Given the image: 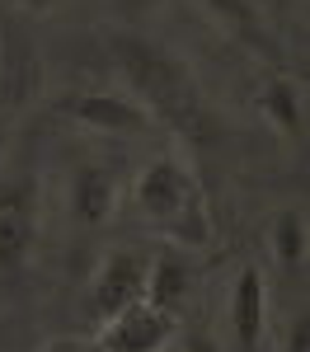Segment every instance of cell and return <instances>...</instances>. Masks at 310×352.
Returning a JSON list of instances; mask_svg holds the SVG:
<instances>
[{"mask_svg": "<svg viewBox=\"0 0 310 352\" xmlns=\"http://www.w3.org/2000/svg\"><path fill=\"white\" fill-rule=\"evenodd\" d=\"M118 66H122L127 85L137 89L141 109L155 122H165L179 136H202V127H207L202 89L179 56H169L155 43H141V38H118Z\"/></svg>", "mask_w": 310, "mask_h": 352, "instance_id": "6da1fadb", "label": "cell"}, {"mask_svg": "<svg viewBox=\"0 0 310 352\" xmlns=\"http://www.w3.org/2000/svg\"><path fill=\"white\" fill-rule=\"evenodd\" d=\"M141 217L155 221L160 230H169L184 244H207L212 240V212L202 202V188L193 184V174L179 160H155L137 184Z\"/></svg>", "mask_w": 310, "mask_h": 352, "instance_id": "7a4b0ae2", "label": "cell"}, {"mask_svg": "<svg viewBox=\"0 0 310 352\" xmlns=\"http://www.w3.org/2000/svg\"><path fill=\"white\" fill-rule=\"evenodd\" d=\"M169 338H174V320L155 305H127L122 315L104 320L99 329V352H165Z\"/></svg>", "mask_w": 310, "mask_h": 352, "instance_id": "3957f363", "label": "cell"}, {"mask_svg": "<svg viewBox=\"0 0 310 352\" xmlns=\"http://www.w3.org/2000/svg\"><path fill=\"white\" fill-rule=\"evenodd\" d=\"M146 258L141 254H113L109 263L99 268L94 287H89V315L94 320H113L127 305L146 300Z\"/></svg>", "mask_w": 310, "mask_h": 352, "instance_id": "277c9868", "label": "cell"}, {"mask_svg": "<svg viewBox=\"0 0 310 352\" xmlns=\"http://www.w3.org/2000/svg\"><path fill=\"white\" fill-rule=\"evenodd\" d=\"M66 113L89 127V132H118V136H137L151 127V113L132 104V99H122V94H109V89H89V94H76V99H66Z\"/></svg>", "mask_w": 310, "mask_h": 352, "instance_id": "5b68a950", "label": "cell"}, {"mask_svg": "<svg viewBox=\"0 0 310 352\" xmlns=\"http://www.w3.org/2000/svg\"><path fill=\"white\" fill-rule=\"evenodd\" d=\"M230 324H235V338H240L245 352H254L263 343V329H268V287H263V272L254 268V263L240 268V277H235Z\"/></svg>", "mask_w": 310, "mask_h": 352, "instance_id": "8992f818", "label": "cell"}, {"mask_svg": "<svg viewBox=\"0 0 310 352\" xmlns=\"http://www.w3.org/2000/svg\"><path fill=\"white\" fill-rule=\"evenodd\" d=\"M28 249H33V207L19 188H5L0 192V272L24 268Z\"/></svg>", "mask_w": 310, "mask_h": 352, "instance_id": "52a82bcc", "label": "cell"}, {"mask_svg": "<svg viewBox=\"0 0 310 352\" xmlns=\"http://www.w3.org/2000/svg\"><path fill=\"white\" fill-rule=\"evenodd\" d=\"M71 207H76L80 226H104L113 217V207H118V179H113V169L85 164L80 174H76V184H71Z\"/></svg>", "mask_w": 310, "mask_h": 352, "instance_id": "ba28073f", "label": "cell"}, {"mask_svg": "<svg viewBox=\"0 0 310 352\" xmlns=\"http://www.w3.org/2000/svg\"><path fill=\"white\" fill-rule=\"evenodd\" d=\"M184 292H188V268L174 258V254H160L151 268H146V305H155V310H165L174 300H184Z\"/></svg>", "mask_w": 310, "mask_h": 352, "instance_id": "9c48e42d", "label": "cell"}, {"mask_svg": "<svg viewBox=\"0 0 310 352\" xmlns=\"http://www.w3.org/2000/svg\"><path fill=\"white\" fill-rule=\"evenodd\" d=\"M273 254L282 268H301L306 263V212L287 207L273 217Z\"/></svg>", "mask_w": 310, "mask_h": 352, "instance_id": "30bf717a", "label": "cell"}, {"mask_svg": "<svg viewBox=\"0 0 310 352\" xmlns=\"http://www.w3.org/2000/svg\"><path fill=\"white\" fill-rule=\"evenodd\" d=\"M263 109L278 118L282 132H301V104H296V89L287 80H273L268 89H263Z\"/></svg>", "mask_w": 310, "mask_h": 352, "instance_id": "8fae6325", "label": "cell"}, {"mask_svg": "<svg viewBox=\"0 0 310 352\" xmlns=\"http://www.w3.org/2000/svg\"><path fill=\"white\" fill-rule=\"evenodd\" d=\"M179 352H221L217 343H212V333H202V329H193L188 338H184V348Z\"/></svg>", "mask_w": 310, "mask_h": 352, "instance_id": "7c38bea8", "label": "cell"}, {"mask_svg": "<svg viewBox=\"0 0 310 352\" xmlns=\"http://www.w3.org/2000/svg\"><path fill=\"white\" fill-rule=\"evenodd\" d=\"M287 352H310V324H306V320H296V324H291V338H287Z\"/></svg>", "mask_w": 310, "mask_h": 352, "instance_id": "4fadbf2b", "label": "cell"}, {"mask_svg": "<svg viewBox=\"0 0 310 352\" xmlns=\"http://www.w3.org/2000/svg\"><path fill=\"white\" fill-rule=\"evenodd\" d=\"M43 352H85V343H80V338H52Z\"/></svg>", "mask_w": 310, "mask_h": 352, "instance_id": "5bb4252c", "label": "cell"}, {"mask_svg": "<svg viewBox=\"0 0 310 352\" xmlns=\"http://www.w3.org/2000/svg\"><path fill=\"white\" fill-rule=\"evenodd\" d=\"M19 5H24V10H33V14H43V10H52L56 0H19Z\"/></svg>", "mask_w": 310, "mask_h": 352, "instance_id": "9a60e30c", "label": "cell"}, {"mask_svg": "<svg viewBox=\"0 0 310 352\" xmlns=\"http://www.w3.org/2000/svg\"><path fill=\"white\" fill-rule=\"evenodd\" d=\"M85 352H99V348H85Z\"/></svg>", "mask_w": 310, "mask_h": 352, "instance_id": "2e32d148", "label": "cell"}, {"mask_svg": "<svg viewBox=\"0 0 310 352\" xmlns=\"http://www.w3.org/2000/svg\"><path fill=\"white\" fill-rule=\"evenodd\" d=\"M165 352H169V348H165ZM174 352H179V348H174Z\"/></svg>", "mask_w": 310, "mask_h": 352, "instance_id": "e0dca14e", "label": "cell"}]
</instances>
